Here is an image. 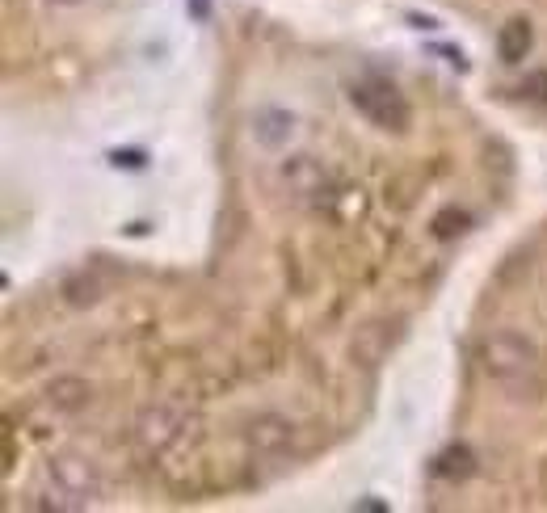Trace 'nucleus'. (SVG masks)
<instances>
[{
    "instance_id": "nucleus-1",
    "label": "nucleus",
    "mask_w": 547,
    "mask_h": 513,
    "mask_svg": "<svg viewBox=\"0 0 547 513\" xmlns=\"http://www.w3.org/2000/svg\"><path fill=\"white\" fill-rule=\"evenodd\" d=\"M484 371H489L501 387H510L514 396L531 392L539 375V350L518 333H497L484 341Z\"/></svg>"
},
{
    "instance_id": "nucleus-13",
    "label": "nucleus",
    "mask_w": 547,
    "mask_h": 513,
    "mask_svg": "<svg viewBox=\"0 0 547 513\" xmlns=\"http://www.w3.org/2000/svg\"><path fill=\"white\" fill-rule=\"evenodd\" d=\"M522 93L531 97V101H539V106H547V68H539V72H531L522 80Z\"/></svg>"
},
{
    "instance_id": "nucleus-2",
    "label": "nucleus",
    "mask_w": 547,
    "mask_h": 513,
    "mask_svg": "<svg viewBox=\"0 0 547 513\" xmlns=\"http://www.w3.org/2000/svg\"><path fill=\"white\" fill-rule=\"evenodd\" d=\"M350 101L362 118H371L383 131H409V122H413L409 101H404L392 85H383V80H362V85H354Z\"/></svg>"
},
{
    "instance_id": "nucleus-10",
    "label": "nucleus",
    "mask_w": 547,
    "mask_h": 513,
    "mask_svg": "<svg viewBox=\"0 0 547 513\" xmlns=\"http://www.w3.org/2000/svg\"><path fill=\"white\" fill-rule=\"evenodd\" d=\"M434 471H438L442 480H468L472 471H476V459H472V450H468V446H451L447 455L438 459Z\"/></svg>"
},
{
    "instance_id": "nucleus-6",
    "label": "nucleus",
    "mask_w": 547,
    "mask_h": 513,
    "mask_svg": "<svg viewBox=\"0 0 547 513\" xmlns=\"http://www.w3.org/2000/svg\"><path fill=\"white\" fill-rule=\"evenodd\" d=\"M245 442H249V450H257V455H278V450H287V442H291V421L278 417V413H261L249 421Z\"/></svg>"
},
{
    "instance_id": "nucleus-11",
    "label": "nucleus",
    "mask_w": 547,
    "mask_h": 513,
    "mask_svg": "<svg viewBox=\"0 0 547 513\" xmlns=\"http://www.w3.org/2000/svg\"><path fill=\"white\" fill-rule=\"evenodd\" d=\"M282 177H287L291 186H299V190H312L316 181H324V177H320V169H316V164H312L308 156H295V160L282 164Z\"/></svg>"
},
{
    "instance_id": "nucleus-8",
    "label": "nucleus",
    "mask_w": 547,
    "mask_h": 513,
    "mask_svg": "<svg viewBox=\"0 0 547 513\" xmlns=\"http://www.w3.org/2000/svg\"><path fill=\"white\" fill-rule=\"evenodd\" d=\"M89 396H93V387L80 379V375H59L47 387V400L59 408V413H80V408L89 404Z\"/></svg>"
},
{
    "instance_id": "nucleus-3",
    "label": "nucleus",
    "mask_w": 547,
    "mask_h": 513,
    "mask_svg": "<svg viewBox=\"0 0 547 513\" xmlns=\"http://www.w3.org/2000/svg\"><path fill=\"white\" fill-rule=\"evenodd\" d=\"M47 476H51V484L72 501V509H85V505L97 497V492H101V476H97V467H93L85 455H55V459L47 463Z\"/></svg>"
},
{
    "instance_id": "nucleus-14",
    "label": "nucleus",
    "mask_w": 547,
    "mask_h": 513,
    "mask_svg": "<svg viewBox=\"0 0 547 513\" xmlns=\"http://www.w3.org/2000/svg\"><path fill=\"white\" fill-rule=\"evenodd\" d=\"M97 295H101V286L89 278V282H68V299L72 303H97Z\"/></svg>"
},
{
    "instance_id": "nucleus-5",
    "label": "nucleus",
    "mask_w": 547,
    "mask_h": 513,
    "mask_svg": "<svg viewBox=\"0 0 547 513\" xmlns=\"http://www.w3.org/2000/svg\"><path fill=\"white\" fill-rule=\"evenodd\" d=\"M181 429H186V417H181L173 404H156L139 417V442H144L152 455H160V450H169L181 438Z\"/></svg>"
},
{
    "instance_id": "nucleus-9",
    "label": "nucleus",
    "mask_w": 547,
    "mask_h": 513,
    "mask_svg": "<svg viewBox=\"0 0 547 513\" xmlns=\"http://www.w3.org/2000/svg\"><path fill=\"white\" fill-rule=\"evenodd\" d=\"M531 43H535V34H531V26H526L522 17L505 22L501 34H497V55H501V64H522L526 51H531Z\"/></svg>"
},
{
    "instance_id": "nucleus-15",
    "label": "nucleus",
    "mask_w": 547,
    "mask_h": 513,
    "mask_svg": "<svg viewBox=\"0 0 547 513\" xmlns=\"http://www.w3.org/2000/svg\"><path fill=\"white\" fill-rule=\"evenodd\" d=\"M194 13L202 17V13H207V0H194Z\"/></svg>"
},
{
    "instance_id": "nucleus-4",
    "label": "nucleus",
    "mask_w": 547,
    "mask_h": 513,
    "mask_svg": "<svg viewBox=\"0 0 547 513\" xmlns=\"http://www.w3.org/2000/svg\"><path fill=\"white\" fill-rule=\"evenodd\" d=\"M392 345H396V324H388V320H371V324H362L358 333L350 337V362H354V366H367V371H375V366L392 354Z\"/></svg>"
},
{
    "instance_id": "nucleus-12",
    "label": "nucleus",
    "mask_w": 547,
    "mask_h": 513,
    "mask_svg": "<svg viewBox=\"0 0 547 513\" xmlns=\"http://www.w3.org/2000/svg\"><path fill=\"white\" fill-rule=\"evenodd\" d=\"M463 228H468V215H463L459 207H447V211L434 215V236L438 240H455Z\"/></svg>"
},
{
    "instance_id": "nucleus-7",
    "label": "nucleus",
    "mask_w": 547,
    "mask_h": 513,
    "mask_svg": "<svg viewBox=\"0 0 547 513\" xmlns=\"http://www.w3.org/2000/svg\"><path fill=\"white\" fill-rule=\"evenodd\" d=\"M291 131H295V118L287 110L266 106L253 114V135H257V143H266V148H282V143L291 139Z\"/></svg>"
},
{
    "instance_id": "nucleus-16",
    "label": "nucleus",
    "mask_w": 547,
    "mask_h": 513,
    "mask_svg": "<svg viewBox=\"0 0 547 513\" xmlns=\"http://www.w3.org/2000/svg\"><path fill=\"white\" fill-rule=\"evenodd\" d=\"M64 5H72V0H64Z\"/></svg>"
}]
</instances>
